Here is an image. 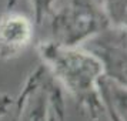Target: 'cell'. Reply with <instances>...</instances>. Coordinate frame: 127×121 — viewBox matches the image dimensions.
<instances>
[{"label": "cell", "mask_w": 127, "mask_h": 121, "mask_svg": "<svg viewBox=\"0 0 127 121\" xmlns=\"http://www.w3.org/2000/svg\"><path fill=\"white\" fill-rule=\"evenodd\" d=\"M79 47L100 63L103 75L126 84V29L109 27Z\"/></svg>", "instance_id": "277c9868"}, {"label": "cell", "mask_w": 127, "mask_h": 121, "mask_svg": "<svg viewBox=\"0 0 127 121\" xmlns=\"http://www.w3.org/2000/svg\"><path fill=\"white\" fill-rule=\"evenodd\" d=\"M98 97L103 108V114L109 121H126V84L101 75L97 83Z\"/></svg>", "instance_id": "8992f818"}, {"label": "cell", "mask_w": 127, "mask_h": 121, "mask_svg": "<svg viewBox=\"0 0 127 121\" xmlns=\"http://www.w3.org/2000/svg\"><path fill=\"white\" fill-rule=\"evenodd\" d=\"M34 23L23 13L6 10L0 16V60L19 57L32 44Z\"/></svg>", "instance_id": "5b68a950"}, {"label": "cell", "mask_w": 127, "mask_h": 121, "mask_svg": "<svg viewBox=\"0 0 127 121\" xmlns=\"http://www.w3.org/2000/svg\"><path fill=\"white\" fill-rule=\"evenodd\" d=\"M37 51L43 66L62 90H66L80 114L89 121H98L103 108L97 83L103 69L90 53L81 47H63L50 40L40 41Z\"/></svg>", "instance_id": "6da1fadb"}, {"label": "cell", "mask_w": 127, "mask_h": 121, "mask_svg": "<svg viewBox=\"0 0 127 121\" xmlns=\"http://www.w3.org/2000/svg\"><path fill=\"white\" fill-rule=\"evenodd\" d=\"M49 19L50 41L63 47H79L110 27L97 0H67Z\"/></svg>", "instance_id": "3957f363"}, {"label": "cell", "mask_w": 127, "mask_h": 121, "mask_svg": "<svg viewBox=\"0 0 127 121\" xmlns=\"http://www.w3.org/2000/svg\"><path fill=\"white\" fill-rule=\"evenodd\" d=\"M14 104L12 121H66L63 90L43 64L27 75Z\"/></svg>", "instance_id": "7a4b0ae2"}, {"label": "cell", "mask_w": 127, "mask_h": 121, "mask_svg": "<svg viewBox=\"0 0 127 121\" xmlns=\"http://www.w3.org/2000/svg\"><path fill=\"white\" fill-rule=\"evenodd\" d=\"M98 6L104 13L110 27L126 29L127 4L126 0H97Z\"/></svg>", "instance_id": "52a82bcc"}, {"label": "cell", "mask_w": 127, "mask_h": 121, "mask_svg": "<svg viewBox=\"0 0 127 121\" xmlns=\"http://www.w3.org/2000/svg\"><path fill=\"white\" fill-rule=\"evenodd\" d=\"M13 104H14V100H13L12 96L0 93V118H3L9 113V110Z\"/></svg>", "instance_id": "9c48e42d"}, {"label": "cell", "mask_w": 127, "mask_h": 121, "mask_svg": "<svg viewBox=\"0 0 127 121\" xmlns=\"http://www.w3.org/2000/svg\"><path fill=\"white\" fill-rule=\"evenodd\" d=\"M17 0H7L6 1V9L12 10L13 6L16 4ZM32 9H33V14H34V22L36 24H41L46 19L50 17V14L54 10V1L56 0H29Z\"/></svg>", "instance_id": "ba28073f"}]
</instances>
